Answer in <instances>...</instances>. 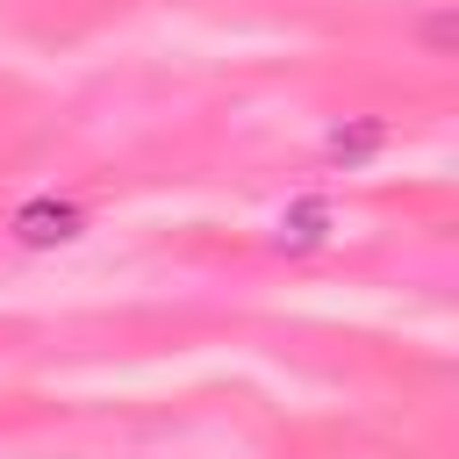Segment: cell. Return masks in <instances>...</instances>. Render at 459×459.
<instances>
[{"label":"cell","instance_id":"6da1fadb","mask_svg":"<svg viewBox=\"0 0 459 459\" xmlns=\"http://www.w3.org/2000/svg\"><path fill=\"white\" fill-rule=\"evenodd\" d=\"M0 230H7V244H14V251H36V258H43V251H72V244L93 230V208H86L79 194L36 186L29 201H14V208H7V222H0Z\"/></svg>","mask_w":459,"mask_h":459},{"label":"cell","instance_id":"7a4b0ae2","mask_svg":"<svg viewBox=\"0 0 459 459\" xmlns=\"http://www.w3.org/2000/svg\"><path fill=\"white\" fill-rule=\"evenodd\" d=\"M273 244H280L287 258L330 251V244H337V201H330V194H294V201L273 215Z\"/></svg>","mask_w":459,"mask_h":459},{"label":"cell","instance_id":"3957f363","mask_svg":"<svg viewBox=\"0 0 459 459\" xmlns=\"http://www.w3.org/2000/svg\"><path fill=\"white\" fill-rule=\"evenodd\" d=\"M387 122L380 115H337V122H323V136H316V151H323V165L330 172H366L380 151H387Z\"/></svg>","mask_w":459,"mask_h":459}]
</instances>
